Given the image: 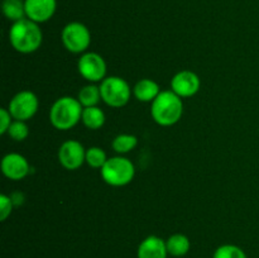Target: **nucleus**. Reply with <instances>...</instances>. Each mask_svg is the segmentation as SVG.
Here are the masks:
<instances>
[{"instance_id":"6ab92c4d","label":"nucleus","mask_w":259,"mask_h":258,"mask_svg":"<svg viewBox=\"0 0 259 258\" xmlns=\"http://www.w3.org/2000/svg\"><path fill=\"white\" fill-rule=\"evenodd\" d=\"M113 149L119 154H125L129 153V152L133 151L137 146H138V138L133 134H119L114 138L113 143Z\"/></svg>"},{"instance_id":"a211bd4d","label":"nucleus","mask_w":259,"mask_h":258,"mask_svg":"<svg viewBox=\"0 0 259 258\" xmlns=\"http://www.w3.org/2000/svg\"><path fill=\"white\" fill-rule=\"evenodd\" d=\"M78 101L83 108H90V106H98V104L101 100L100 88L96 86L95 83L83 86L77 95Z\"/></svg>"},{"instance_id":"2eb2a0df","label":"nucleus","mask_w":259,"mask_h":258,"mask_svg":"<svg viewBox=\"0 0 259 258\" xmlns=\"http://www.w3.org/2000/svg\"><path fill=\"white\" fill-rule=\"evenodd\" d=\"M166 245L169 255H172V257H184L190 252L191 242H190L187 235L176 233V234H172L166 240Z\"/></svg>"},{"instance_id":"f257e3e1","label":"nucleus","mask_w":259,"mask_h":258,"mask_svg":"<svg viewBox=\"0 0 259 258\" xmlns=\"http://www.w3.org/2000/svg\"><path fill=\"white\" fill-rule=\"evenodd\" d=\"M9 40L17 52L33 53L40 47L43 33L39 24L24 18L13 23L9 29Z\"/></svg>"},{"instance_id":"4468645a","label":"nucleus","mask_w":259,"mask_h":258,"mask_svg":"<svg viewBox=\"0 0 259 258\" xmlns=\"http://www.w3.org/2000/svg\"><path fill=\"white\" fill-rule=\"evenodd\" d=\"M159 94V85L152 78H142L133 88L134 98L142 103H153Z\"/></svg>"},{"instance_id":"423d86ee","label":"nucleus","mask_w":259,"mask_h":258,"mask_svg":"<svg viewBox=\"0 0 259 258\" xmlns=\"http://www.w3.org/2000/svg\"><path fill=\"white\" fill-rule=\"evenodd\" d=\"M61 39L68 52L83 53L90 47L91 33L82 23L71 22L63 27Z\"/></svg>"},{"instance_id":"f03ea898","label":"nucleus","mask_w":259,"mask_h":258,"mask_svg":"<svg viewBox=\"0 0 259 258\" xmlns=\"http://www.w3.org/2000/svg\"><path fill=\"white\" fill-rule=\"evenodd\" d=\"M151 114L153 120L161 126H171L179 123L184 114V103L172 90L161 91L152 103Z\"/></svg>"},{"instance_id":"9b49d317","label":"nucleus","mask_w":259,"mask_h":258,"mask_svg":"<svg viewBox=\"0 0 259 258\" xmlns=\"http://www.w3.org/2000/svg\"><path fill=\"white\" fill-rule=\"evenodd\" d=\"M2 172L7 179L20 181L29 174V163L22 154L8 153L2 159Z\"/></svg>"},{"instance_id":"412c9836","label":"nucleus","mask_w":259,"mask_h":258,"mask_svg":"<svg viewBox=\"0 0 259 258\" xmlns=\"http://www.w3.org/2000/svg\"><path fill=\"white\" fill-rule=\"evenodd\" d=\"M212 258H247V254L238 245L223 244L215 249Z\"/></svg>"},{"instance_id":"4be33fe9","label":"nucleus","mask_w":259,"mask_h":258,"mask_svg":"<svg viewBox=\"0 0 259 258\" xmlns=\"http://www.w3.org/2000/svg\"><path fill=\"white\" fill-rule=\"evenodd\" d=\"M8 136L15 142H23L29 136V126L27 125V121L13 120L12 125L8 129Z\"/></svg>"},{"instance_id":"b1692460","label":"nucleus","mask_w":259,"mask_h":258,"mask_svg":"<svg viewBox=\"0 0 259 258\" xmlns=\"http://www.w3.org/2000/svg\"><path fill=\"white\" fill-rule=\"evenodd\" d=\"M13 116L8 109L2 108L0 109V134H7L8 129L13 123Z\"/></svg>"},{"instance_id":"dca6fc26","label":"nucleus","mask_w":259,"mask_h":258,"mask_svg":"<svg viewBox=\"0 0 259 258\" xmlns=\"http://www.w3.org/2000/svg\"><path fill=\"white\" fill-rule=\"evenodd\" d=\"M81 121L83 125L91 131H98L105 124V113L99 106L83 108Z\"/></svg>"},{"instance_id":"9d476101","label":"nucleus","mask_w":259,"mask_h":258,"mask_svg":"<svg viewBox=\"0 0 259 258\" xmlns=\"http://www.w3.org/2000/svg\"><path fill=\"white\" fill-rule=\"evenodd\" d=\"M201 86L200 77L195 72L184 70L177 72L171 80V90L180 98H191L196 95Z\"/></svg>"},{"instance_id":"0eeeda50","label":"nucleus","mask_w":259,"mask_h":258,"mask_svg":"<svg viewBox=\"0 0 259 258\" xmlns=\"http://www.w3.org/2000/svg\"><path fill=\"white\" fill-rule=\"evenodd\" d=\"M38 108H39V100L37 95L29 90H23L13 96L8 110L10 111L14 120L27 121L37 114Z\"/></svg>"},{"instance_id":"1a4fd4ad","label":"nucleus","mask_w":259,"mask_h":258,"mask_svg":"<svg viewBox=\"0 0 259 258\" xmlns=\"http://www.w3.org/2000/svg\"><path fill=\"white\" fill-rule=\"evenodd\" d=\"M58 161L66 169L75 171L86 162V149L75 139L66 141L58 149Z\"/></svg>"},{"instance_id":"f8f14e48","label":"nucleus","mask_w":259,"mask_h":258,"mask_svg":"<svg viewBox=\"0 0 259 258\" xmlns=\"http://www.w3.org/2000/svg\"><path fill=\"white\" fill-rule=\"evenodd\" d=\"M25 17L35 23H46L55 15L57 0H24Z\"/></svg>"},{"instance_id":"6e6552de","label":"nucleus","mask_w":259,"mask_h":258,"mask_svg":"<svg viewBox=\"0 0 259 258\" xmlns=\"http://www.w3.org/2000/svg\"><path fill=\"white\" fill-rule=\"evenodd\" d=\"M77 70L85 80L90 82H101L106 77V62L96 52H86L77 62Z\"/></svg>"},{"instance_id":"20e7f679","label":"nucleus","mask_w":259,"mask_h":258,"mask_svg":"<svg viewBox=\"0 0 259 258\" xmlns=\"http://www.w3.org/2000/svg\"><path fill=\"white\" fill-rule=\"evenodd\" d=\"M100 172L101 177L106 184L114 187H120L133 181L136 167L133 162L126 157L116 156L108 158Z\"/></svg>"},{"instance_id":"ddd939ff","label":"nucleus","mask_w":259,"mask_h":258,"mask_svg":"<svg viewBox=\"0 0 259 258\" xmlns=\"http://www.w3.org/2000/svg\"><path fill=\"white\" fill-rule=\"evenodd\" d=\"M166 240L157 235H149L144 238L137 249V258H167Z\"/></svg>"},{"instance_id":"f3484780","label":"nucleus","mask_w":259,"mask_h":258,"mask_svg":"<svg viewBox=\"0 0 259 258\" xmlns=\"http://www.w3.org/2000/svg\"><path fill=\"white\" fill-rule=\"evenodd\" d=\"M2 8L5 18L8 20H12L13 23L27 18L24 0H3Z\"/></svg>"},{"instance_id":"39448f33","label":"nucleus","mask_w":259,"mask_h":258,"mask_svg":"<svg viewBox=\"0 0 259 258\" xmlns=\"http://www.w3.org/2000/svg\"><path fill=\"white\" fill-rule=\"evenodd\" d=\"M101 100L111 108H123L129 103L132 89L124 78L119 76H109L100 83Z\"/></svg>"},{"instance_id":"5701e85b","label":"nucleus","mask_w":259,"mask_h":258,"mask_svg":"<svg viewBox=\"0 0 259 258\" xmlns=\"http://www.w3.org/2000/svg\"><path fill=\"white\" fill-rule=\"evenodd\" d=\"M13 206H14V202H13L12 197L5 194L0 195V220L2 222H5L8 217H10Z\"/></svg>"},{"instance_id":"7ed1b4c3","label":"nucleus","mask_w":259,"mask_h":258,"mask_svg":"<svg viewBox=\"0 0 259 258\" xmlns=\"http://www.w3.org/2000/svg\"><path fill=\"white\" fill-rule=\"evenodd\" d=\"M83 106L78 99L62 96L53 103L50 111V121L58 131H68L81 121Z\"/></svg>"},{"instance_id":"aec40b11","label":"nucleus","mask_w":259,"mask_h":258,"mask_svg":"<svg viewBox=\"0 0 259 258\" xmlns=\"http://www.w3.org/2000/svg\"><path fill=\"white\" fill-rule=\"evenodd\" d=\"M108 161L105 151L100 147H90L86 149V163L93 168H103Z\"/></svg>"}]
</instances>
